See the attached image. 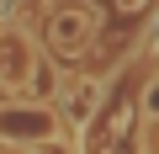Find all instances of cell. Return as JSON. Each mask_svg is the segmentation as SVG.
<instances>
[{
  "label": "cell",
  "instance_id": "cell-1",
  "mask_svg": "<svg viewBox=\"0 0 159 154\" xmlns=\"http://www.w3.org/2000/svg\"><path fill=\"white\" fill-rule=\"evenodd\" d=\"M90 32H96L90 11H58V16L48 21V43H53V53H80V48L90 43Z\"/></svg>",
  "mask_w": 159,
  "mask_h": 154
},
{
  "label": "cell",
  "instance_id": "cell-2",
  "mask_svg": "<svg viewBox=\"0 0 159 154\" xmlns=\"http://www.w3.org/2000/svg\"><path fill=\"white\" fill-rule=\"evenodd\" d=\"M48 133H53V117L43 106H0V138L32 143V138H48Z\"/></svg>",
  "mask_w": 159,
  "mask_h": 154
},
{
  "label": "cell",
  "instance_id": "cell-3",
  "mask_svg": "<svg viewBox=\"0 0 159 154\" xmlns=\"http://www.w3.org/2000/svg\"><path fill=\"white\" fill-rule=\"evenodd\" d=\"M32 69L37 64H32V53H27L21 37H0V80H6V85H21Z\"/></svg>",
  "mask_w": 159,
  "mask_h": 154
},
{
  "label": "cell",
  "instance_id": "cell-4",
  "mask_svg": "<svg viewBox=\"0 0 159 154\" xmlns=\"http://www.w3.org/2000/svg\"><path fill=\"white\" fill-rule=\"evenodd\" d=\"M27 80H32V96H53V91H58L48 69H32V74H27Z\"/></svg>",
  "mask_w": 159,
  "mask_h": 154
},
{
  "label": "cell",
  "instance_id": "cell-5",
  "mask_svg": "<svg viewBox=\"0 0 159 154\" xmlns=\"http://www.w3.org/2000/svg\"><path fill=\"white\" fill-rule=\"evenodd\" d=\"M117 6H122V11H138V6H143V0H117Z\"/></svg>",
  "mask_w": 159,
  "mask_h": 154
}]
</instances>
